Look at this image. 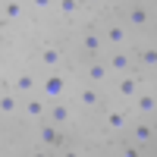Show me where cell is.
Instances as JSON below:
<instances>
[{
    "mask_svg": "<svg viewBox=\"0 0 157 157\" xmlns=\"http://www.w3.org/2000/svg\"><path fill=\"white\" fill-rule=\"evenodd\" d=\"M66 78H63V72L60 69H47V75H44V82H38V91H41V98L44 101H60L63 94H66Z\"/></svg>",
    "mask_w": 157,
    "mask_h": 157,
    "instance_id": "cell-1",
    "label": "cell"
},
{
    "mask_svg": "<svg viewBox=\"0 0 157 157\" xmlns=\"http://www.w3.org/2000/svg\"><path fill=\"white\" fill-rule=\"evenodd\" d=\"M22 113H25V120H35V123H44V113H47V104H44V98L38 94H25L22 98V107H19Z\"/></svg>",
    "mask_w": 157,
    "mask_h": 157,
    "instance_id": "cell-2",
    "label": "cell"
},
{
    "mask_svg": "<svg viewBox=\"0 0 157 157\" xmlns=\"http://www.w3.org/2000/svg\"><path fill=\"white\" fill-rule=\"evenodd\" d=\"M126 41H129V29H126L123 22L110 19L107 29H104V44H110V47H123Z\"/></svg>",
    "mask_w": 157,
    "mask_h": 157,
    "instance_id": "cell-3",
    "label": "cell"
},
{
    "mask_svg": "<svg viewBox=\"0 0 157 157\" xmlns=\"http://www.w3.org/2000/svg\"><path fill=\"white\" fill-rule=\"evenodd\" d=\"M135 110H138V116L141 120H151L154 116V110H157V98H154V91H135Z\"/></svg>",
    "mask_w": 157,
    "mask_h": 157,
    "instance_id": "cell-4",
    "label": "cell"
},
{
    "mask_svg": "<svg viewBox=\"0 0 157 157\" xmlns=\"http://www.w3.org/2000/svg\"><path fill=\"white\" fill-rule=\"evenodd\" d=\"M44 120H47V123H54V126H66V123L72 120V110H69L66 104H63V98H60V101H54V104L47 107Z\"/></svg>",
    "mask_w": 157,
    "mask_h": 157,
    "instance_id": "cell-5",
    "label": "cell"
},
{
    "mask_svg": "<svg viewBox=\"0 0 157 157\" xmlns=\"http://www.w3.org/2000/svg\"><path fill=\"white\" fill-rule=\"evenodd\" d=\"M107 69L110 72H132V57L126 54L123 47H113V54H110V60H107Z\"/></svg>",
    "mask_w": 157,
    "mask_h": 157,
    "instance_id": "cell-6",
    "label": "cell"
},
{
    "mask_svg": "<svg viewBox=\"0 0 157 157\" xmlns=\"http://www.w3.org/2000/svg\"><path fill=\"white\" fill-rule=\"evenodd\" d=\"M104 129L113 132V135H120L123 129H129V113H123V110H107V113H104Z\"/></svg>",
    "mask_w": 157,
    "mask_h": 157,
    "instance_id": "cell-7",
    "label": "cell"
},
{
    "mask_svg": "<svg viewBox=\"0 0 157 157\" xmlns=\"http://www.w3.org/2000/svg\"><path fill=\"white\" fill-rule=\"evenodd\" d=\"M38 60H41L44 69H60V66H63V50H60L57 44H44L41 54H38Z\"/></svg>",
    "mask_w": 157,
    "mask_h": 157,
    "instance_id": "cell-8",
    "label": "cell"
},
{
    "mask_svg": "<svg viewBox=\"0 0 157 157\" xmlns=\"http://www.w3.org/2000/svg\"><path fill=\"white\" fill-rule=\"evenodd\" d=\"M13 91H16L19 98H25V94H35V91H38V78H35L32 72H19L16 78H13Z\"/></svg>",
    "mask_w": 157,
    "mask_h": 157,
    "instance_id": "cell-9",
    "label": "cell"
},
{
    "mask_svg": "<svg viewBox=\"0 0 157 157\" xmlns=\"http://www.w3.org/2000/svg\"><path fill=\"white\" fill-rule=\"evenodd\" d=\"M132 141L135 145H154V126H151V120H138L132 126Z\"/></svg>",
    "mask_w": 157,
    "mask_h": 157,
    "instance_id": "cell-10",
    "label": "cell"
},
{
    "mask_svg": "<svg viewBox=\"0 0 157 157\" xmlns=\"http://www.w3.org/2000/svg\"><path fill=\"white\" fill-rule=\"evenodd\" d=\"M101 47H104V35H101V32H94V29H85V35H82V54L94 57Z\"/></svg>",
    "mask_w": 157,
    "mask_h": 157,
    "instance_id": "cell-11",
    "label": "cell"
},
{
    "mask_svg": "<svg viewBox=\"0 0 157 157\" xmlns=\"http://www.w3.org/2000/svg\"><path fill=\"white\" fill-rule=\"evenodd\" d=\"M19 113V94H16V91H0V116H6V120H10V116H16Z\"/></svg>",
    "mask_w": 157,
    "mask_h": 157,
    "instance_id": "cell-12",
    "label": "cell"
},
{
    "mask_svg": "<svg viewBox=\"0 0 157 157\" xmlns=\"http://www.w3.org/2000/svg\"><path fill=\"white\" fill-rule=\"evenodd\" d=\"M138 78L132 72H120V82H116V94L120 98H135V91H138Z\"/></svg>",
    "mask_w": 157,
    "mask_h": 157,
    "instance_id": "cell-13",
    "label": "cell"
},
{
    "mask_svg": "<svg viewBox=\"0 0 157 157\" xmlns=\"http://www.w3.org/2000/svg\"><path fill=\"white\" fill-rule=\"evenodd\" d=\"M126 22L132 25V29H148V25H151V13L145 6H132L129 16H126Z\"/></svg>",
    "mask_w": 157,
    "mask_h": 157,
    "instance_id": "cell-14",
    "label": "cell"
},
{
    "mask_svg": "<svg viewBox=\"0 0 157 157\" xmlns=\"http://www.w3.org/2000/svg\"><path fill=\"white\" fill-rule=\"evenodd\" d=\"M78 104H82V107H98L101 104V94H98V88L94 85H85V88H78Z\"/></svg>",
    "mask_w": 157,
    "mask_h": 157,
    "instance_id": "cell-15",
    "label": "cell"
},
{
    "mask_svg": "<svg viewBox=\"0 0 157 157\" xmlns=\"http://www.w3.org/2000/svg\"><path fill=\"white\" fill-rule=\"evenodd\" d=\"M41 141H44L47 148H60V141H63L60 132H57V126L47 123V120H44V126H41Z\"/></svg>",
    "mask_w": 157,
    "mask_h": 157,
    "instance_id": "cell-16",
    "label": "cell"
},
{
    "mask_svg": "<svg viewBox=\"0 0 157 157\" xmlns=\"http://www.w3.org/2000/svg\"><path fill=\"white\" fill-rule=\"evenodd\" d=\"M22 0H3V19L6 22H19L22 19Z\"/></svg>",
    "mask_w": 157,
    "mask_h": 157,
    "instance_id": "cell-17",
    "label": "cell"
},
{
    "mask_svg": "<svg viewBox=\"0 0 157 157\" xmlns=\"http://www.w3.org/2000/svg\"><path fill=\"white\" fill-rule=\"evenodd\" d=\"M107 75H110L107 63H98V60H94V63L88 66V82H91V85H101V82H104Z\"/></svg>",
    "mask_w": 157,
    "mask_h": 157,
    "instance_id": "cell-18",
    "label": "cell"
},
{
    "mask_svg": "<svg viewBox=\"0 0 157 157\" xmlns=\"http://www.w3.org/2000/svg\"><path fill=\"white\" fill-rule=\"evenodd\" d=\"M54 3H57V10H60L63 19H72L78 13V6H82V0H54Z\"/></svg>",
    "mask_w": 157,
    "mask_h": 157,
    "instance_id": "cell-19",
    "label": "cell"
},
{
    "mask_svg": "<svg viewBox=\"0 0 157 157\" xmlns=\"http://www.w3.org/2000/svg\"><path fill=\"white\" fill-rule=\"evenodd\" d=\"M157 66V50H154V44H145L141 47V69H154Z\"/></svg>",
    "mask_w": 157,
    "mask_h": 157,
    "instance_id": "cell-20",
    "label": "cell"
},
{
    "mask_svg": "<svg viewBox=\"0 0 157 157\" xmlns=\"http://www.w3.org/2000/svg\"><path fill=\"white\" fill-rule=\"evenodd\" d=\"M32 6H35L38 13H47L50 6H54V0H32Z\"/></svg>",
    "mask_w": 157,
    "mask_h": 157,
    "instance_id": "cell-21",
    "label": "cell"
},
{
    "mask_svg": "<svg viewBox=\"0 0 157 157\" xmlns=\"http://www.w3.org/2000/svg\"><path fill=\"white\" fill-rule=\"evenodd\" d=\"M82 3H85V6H101L104 0H82Z\"/></svg>",
    "mask_w": 157,
    "mask_h": 157,
    "instance_id": "cell-22",
    "label": "cell"
},
{
    "mask_svg": "<svg viewBox=\"0 0 157 157\" xmlns=\"http://www.w3.org/2000/svg\"><path fill=\"white\" fill-rule=\"evenodd\" d=\"M0 154H3V148H0Z\"/></svg>",
    "mask_w": 157,
    "mask_h": 157,
    "instance_id": "cell-23",
    "label": "cell"
}]
</instances>
